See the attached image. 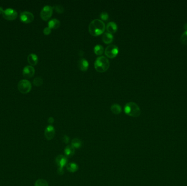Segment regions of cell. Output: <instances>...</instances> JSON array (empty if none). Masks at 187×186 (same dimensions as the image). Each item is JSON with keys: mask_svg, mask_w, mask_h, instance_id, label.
<instances>
[{"mask_svg": "<svg viewBox=\"0 0 187 186\" xmlns=\"http://www.w3.org/2000/svg\"><path fill=\"white\" fill-rule=\"evenodd\" d=\"M106 26L104 22L100 19H94L89 25V32L93 36H97L104 33Z\"/></svg>", "mask_w": 187, "mask_h": 186, "instance_id": "obj_1", "label": "cell"}, {"mask_svg": "<svg viewBox=\"0 0 187 186\" xmlns=\"http://www.w3.org/2000/svg\"><path fill=\"white\" fill-rule=\"evenodd\" d=\"M110 66V63L109 60L107 57L103 56L98 57L94 63L95 70L99 73H104L107 71Z\"/></svg>", "mask_w": 187, "mask_h": 186, "instance_id": "obj_2", "label": "cell"}, {"mask_svg": "<svg viewBox=\"0 0 187 186\" xmlns=\"http://www.w3.org/2000/svg\"><path fill=\"white\" fill-rule=\"evenodd\" d=\"M124 112L130 116L137 117L141 115L140 108L136 103L131 102L127 103L124 107Z\"/></svg>", "mask_w": 187, "mask_h": 186, "instance_id": "obj_3", "label": "cell"}, {"mask_svg": "<svg viewBox=\"0 0 187 186\" xmlns=\"http://www.w3.org/2000/svg\"><path fill=\"white\" fill-rule=\"evenodd\" d=\"M18 89L20 92L23 94L29 93L31 89L32 85L29 80L26 79L20 80L18 84Z\"/></svg>", "mask_w": 187, "mask_h": 186, "instance_id": "obj_4", "label": "cell"}, {"mask_svg": "<svg viewBox=\"0 0 187 186\" xmlns=\"http://www.w3.org/2000/svg\"><path fill=\"white\" fill-rule=\"evenodd\" d=\"M118 53H119L118 48L116 45L113 44L108 45L105 50V53L106 56L110 59H113L116 57L117 56Z\"/></svg>", "mask_w": 187, "mask_h": 186, "instance_id": "obj_5", "label": "cell"}, {"mask_svg": "<svg viewBox=\"0 0 187 186\" xmlns=\"http://www.w3.org/2000/svg\"><path fill=\"white\" fill-rule=\"evenodd\" d=\"M53 12V8L50 6H46L41 10L40 16L41 19L44 21H47L52 17Z\"/></svg>", "mask_w": 187, "mask_h": 186, "instance_id": "obj_6", "label": "cell"}, {"mask_svg": "<svg viewBox=\"0 0 187 186\" xmlns=\"http://www.w3.org/2000/svg\"><path fill=\"white\" fill-rule=\"evenodd\" d=\"M2 16L5 19L7 20H15L18 16V13L17 11L12 8H7L4 10V13L2 14Z\"/></svg>", "mask_w": 187, "mask_h": 186, "instance_id": "obj_7", "label": "cell"}, {"mask_svg": "<svg viewBox=\"0 0 187 186\" xmlns=\"http://www.w3.org/2000/svg\"><path fill=\"white\" fill-rule=\"evenodd\" d=\"M20 19L24 23H31L34 20V14L30 12H23L20 13Z\"/></svg>", "mask_w": 187, "mask_h": 186, "instance_id": "obj_8", "label": "cell"}, {"mask_svg": "<svg viewBox=\"0 0 187 186\" xmlns=\"http://www.w3.org/2000/svg\"><path fill=\"white\" fill-rule=\"evenodd\" d=\"M35 73V70L33 66H27L24 68L23 70V75L26 78H32Z\"/></svg>", "mask_w": 187, "mask_h": 186, "instance_id": "obj_9", "label": "cell"}, {"mask_svg": "<svg viewBox=\"0 0 187 186\" xmlns=\"http://www.w3.org/2000/svg\"><path fill=\"white\" fill-rule=\"evenodd\" d=\"M55 129L53 126L49 125L46 127L44 130V135L46 138L48 140L53 139L55 136Z\"/></svg>", "mask_w": 187, "mask_h": 186, "instance_id": "obj_10", "label": "cell"}, {"mask_svg": "<svg viewBox=\"0 0 187 186\" xmlns=\"http://www.w3.org/2000/svg\"><path fill=\"white\" fill-rule=\"evenodd\" d=\"M55 162L57 163L58 168H64V166L67 165V157L63 155H59L55 159Z\"/></svg>", "mask_w": 187, "mask_h": 186, "instance_id": "obj_11", "label": "cell"}, {"mask_svg": "<svg viewBox=\"0 0 187 186\" xmlns=\"http://www.w3.org/2000/svg\"><path fill=\"white\" fill-rule=\"evenodd\" d=\"M78 65L80 70L82 71H87L89 68V62L85 59H80L78 61Z\"/></svg>", "mask_w": 187, "mask_h": 186, "instance_id": "obj_12", "label": "cell"}, {"mask_svg": "<svg viewBox=\"0 0 187 186\" xmlns=\"http://www.w3.org/2000/svg\"><path fill=\"white\" fill-rule=\"evenodd\" d=\"M106 30L108 33L110 34H113L117 32L118 30V26L116 23L113 21L109 22L107 23V26H106Z\"/></svg>", "mask_w": 187, "mask_h": 186, "instance_id": "obj_13", "label": "cell"}, {"mask_svg": "<svg viewBox=\"0 0 187 186\" xmlns=\"http://www.w3.org/2000/svg\"><path fill=\"white\" fill-rule=\"evenodd\" d=\"M27 61L31 66H36L38 63V58L37 55L35 53H30L27 57Z\"/></svg>", "mask_w": 187, "mask_h": 186, "instance_id": "obj_14", "label": "cell"}, {"mask_svg": "<svg viewBox=\"0 0 187 186\" xmlns=\"http://www.w3.org/2000/svg\"><path fill=\"white\" fill-rule=\"evenodd\" d=\"M113 40V36L108 32L104 33L102 37V40L103 41L104 43L106 44H109L112 43Z\"/></svg>", "mask_w": 187, "mask_h": 186, "instance_id": "obj_15", "label": "cell"}, {"mask_svg": "<svg viewBox=\"0 0 187 186\" xmlns=\"http://www.w3.org/2000/svg\"><path fill=\"white\" fill-rule=\"evenodd\" d=\"M65 155L66 157L70 158L73 156L75 153V149L72 145H68L65 149Z\"/></svg>", "mask_w": 187, "mask_h": 186, "instance_id": "obj_16", "label": "cell"}, {"mask_svg": "<svg viewBox=\"0 0 187 186\" xmlns=\"http://www.w3.org/2000/svg\"><path fill=\"white\" fill-rule=\"evenodd\" d=\"M60 26V21L57 19H53L48 22V27H49L50 29H57Z\"/></svg>", "mask_w": 187, "mask_h": 186, "instance_id": "obj_17", "label": "cell"}, {"mask_svg": "<svg viewBox=\"0 0 187 186\" xmlns=\"http://www.w3.org/2000/svg\"><path fill=\"white\" fill-rule=\"evenodd\" d=\"M67 170L70 173H74L78 169V166L76 163H70L66 165Z\"/></svg>", "mask_w": 187, "mask_h": 186, "instance_id": "obj_18", "label": "cell"}, {"mask_svg": "<svg viewBox=\"0 0 187 186\" xmlns=\"http://www.w3.org/2000/svg\"><path fill=\"white\" fill-rule=\"evenodd\" d=\"M111 111L116 115H118L121 112V108L118 104H114L110 107Z\"/></svg>", "mask_w": 187, "mask_h": 186, "instance_id": "obj_19", "label": "cell"}, {"mask_svg": "<svg viewBox=\"0 0 187 186\" xmlns=\"http://www.w3.org/2000/svg\"><path fill=\"white\" fill-rule=\"evenodd\" d=\"M71 145L73 146L74 149H80L82 147L83 145V143L81 140L78 138H74L72 140Z\"/></svg>", "mask_w": 187, "mask_h": 186, "instance_id": "obj_20", "label": "cell"}, {"mask_svg": "<svg viewBox=\"0 0 187 186\" xmlns=\"http://www.w3.org/2000/svg\"><path fill=\"white\" fill-rule=\"evenodd\" d=\"M94 53L97 55H101L104 53V48L101 45H96L94 48Z\"/></svg>", "mask_w": 187, "mask_h": 186, "instance_id": "obj_21", "label": "cell"}, {"mask_svg": "<svg viewBox=\"0 0 187 186\" xmlns=\"http://www.w3.org/2000/svg\"><path fill=\"white\" fill-rule=\"evenodd\" d=\"M35 186H48V183L44 179H38L35 183Z\"/></svg>", "mask_w": 187, "mask_h": 186, "instance_id": "obj_22", "label": "cell"}, {"mask_svg": "<svg viewBox=\"0 0 187 186\" xmlns=\"http://www.w3.org/2000/svg\"><path fill=\"white\" fill-rule=\"evenodd\" d=\"M33 83L36 86H40L43 83V80L40 77H37L34 79Z\"/></svg>", "mask_w": 187, "mask_h": 186, "instance_id": "obj_23", "label": "cell"}, {"mask_svg": "<svg viewBox=\"0 0 187 186\" xmlns=\"http://www.w3.org/2000/svg\"><path fill=\"white\" fill-rule=\"evenodd\" d=\"M180 42L183 44H187V30H186L180 37Z\"/></svg>", "mask_w": 187, "mask_h": 186, "instance_id": "obj_24", "label": "cell"}, {"mask_svg": "<svg viewBox=\"0 0 187 186\" xmlns=\"http://www.w3.org/2000/svg\"><path fill=\"white\" fill-rule=\"evenodd\" d=\"M53 8L57 13H58L61 14L64 13V8L61 5H56V6H54Z\"/></svg>", "mask_w": 187, "mask_h": 186, "instance_id": "obj_25", "label": "cell"}, {"mask_svg": "<svg viewBox=\"0 0 187 186\" xmlns=\"http://www.w3.org/2000/svg\"><path fill=\"white\" fill-rule=\"evenodd\" d=\"M100 18L102 20L106 21V20H108V19L109 18V15H108V14L107 12H102L101 13Z\"/></svg>", "mask_w": 187, "mask_h": 186, "instance_id": "obj_26", "label": "cell"}, {"mask_svg": "<svg viewBox=\"0 0 187 186\" xmlns=\"http://www.w3.org/2000/svg\"><path fill=\"white\" fill-rule=\"evenodd\" d=\"M50 33H51V29H50L49 27H47L44 28V29L43 30V33L45 35L48 36V35H49Z\"/></svg>", "mask_w": 187, "mask_h": 186, "instance_id": "obj_27", "label": "cell"}, {"mask_svg": "<svg viewBox=\"0 0 187 186\" xmlns=\"http://www.w3.org/2000/svg\"><path fill=\"white\" fill-rule=\"evenodd\" d=\"M63 140V142L64 143L68 144V143L70 142V138L68 136H67V135H64Z\"/></svg>", "mask_w": 187, "mask_h": 186, "instance_id": "obj_28", "label": "cell"}, {"mask_svg": "<svg viewBox=\"0 0 187 186\" xmlns=\"http://www.w3.org/2000/svg\"><path fill=\"white\" fill-rule=\"evenodd\" d=\"M57 174L60 175H62L64 174V168H58L57 169Z\"/></svg>", "mask_w": 187, "mask_h": 186, "instance_id": "obj_29", "label": "cell"}, {"mask_svg": "<svg viewBox=\"0 0 187 186\" xmlns=\"http://www.w3.org/2000/svg\"><path fill=\"white\" fill-rule=\"evenodd\" d=\"M48 123H50V124L53 123L54 122V119L53 117H50L48 119Z\"/></svg>", "mask_w": 187, "mask_h": 186, "instance_id": "obj_30", "label": "cell"}, {"mask_svg": "<svg viewBox=\"0 0 187 186\" xmlns=\"http://www.w3.org/2000/svg\"><path fill=\"white\" fill-rule=\"evenodd\" d=\"M4 10L2 7H0V14H2L4 13Z\"/></svg>", "mask_w": 187, "mask_h": 186, "instance_id": "obj_31", "label": "cell"}, {"mask_svg": "<svg viewBox=\"0 0 187 186\" xmlns=\"http://www.w3.org/2000/svg\"><path fill=\"white\" fill-rule=\"evenodd\" d=\"M184 29H186V30H187V23L185 24V25H184Z\"/></svg>", "mask_w": 187, "mask_h": 186, "instance_id": "obj_32", "label": "cell"}]
</instances>
